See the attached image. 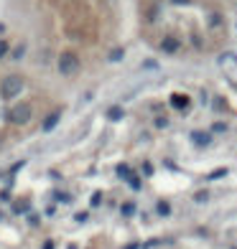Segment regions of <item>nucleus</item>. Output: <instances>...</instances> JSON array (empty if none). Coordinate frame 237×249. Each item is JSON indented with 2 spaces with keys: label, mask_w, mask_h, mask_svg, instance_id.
Returning a JSON list of instances; mask_svg holds the SVG:
<instances>
[{
  "label": "nucleus",
  "mask_w": 237,
  "mask_h": 249,
  "mask_svg": "<svg viewBox=\"0 0 237 249\" xmlns=\"http://www.w3.org/2000/svg\"><path fill=\"white\" fill-rule=\"evenodd\" d=\"M20 92H23V79L20 76L10 74V76H5L3 82H0V94H3V99H13Z\"/></svg>",
  "instance_id": "nucleus-1"
},
{
  "label": "nucleus",
  "mask_w": 237,
  "mask_h": 249,
  "mask_svg": "<svg viewBox=\"0 0 237 249\" xmlns=\"http://www.w3.org/2000/svg\"><path fill=\"white\" fill-rule=\"evenodd\" d=\"M77 71H79V56L72 53V51H64V53L59 56V74L74 76Z\"/></svg>",
  "instance_id": "nucleus-2"
},
{
  "label": "nucleus",
  "mask_w": 237,
  "mask_h": 249,
  "mask_svg": "<svg viewBox=\"0 0 237 249\" xmlns=\"http://www.w3.org/2000/svg\"><path fill=\"white\" fill-rule=\"evenodd\" d=\"M8 120L13 122V124H26L31 120V107L28 105H18L8 112Z\"/></svg>",
  "instance_id": "nucleus-3"
},
{
  "label": "nucleus",
  "mask_w": 237,
  "mask_h": 249,
  "mask_svg": "<svg viewBox=\"0 0 237 249\" xmlns=\"http://www.w3.org/2000/svg\"><path fill=\"white\" fill-rule=\"evenodd\" d=\"M59 120H61V112H51V115H49L46 120H43V130H46V132H49V130H54Z\"/></svg>",
  "instance_id": "nucleus-4"
},
{
  "label": "nucleus",
  "mask_w": 237,
  "mask_h": 249,
  "mask_svg": "<svg viewBox=\"0 0 237 249\" xmlns=\"http://www.w3.org/2000/svg\"><path fill=\"white\" fill-rule=\"evenodd\" d=\"M161 49H163L166 53H176V51H178V41H176V38H163V41H161Z\"/></svg>",
  "instance_id": "nucleus-5"
},
{
  "label": "nucleus",
  "mask_w": 237,
  "mask_h": 249,
  "mask_svg": "<svg viewBox=\"0 0 237 249\" xmlns=\"http://www.w3.org/2000/svg\"><path fill=\"white\" fill-rule=\"evenodd\" d=\"M191 140L197 145H209V135L207 132H191Z\"/></svg>",
  "instance_id": "nucleus-6"
},
{
  "label": "nucleus",
  "mask_w": 237,
  "mask_h": 249,
  "mask_svg": "<svg viewBox=\"0 0 237 249\" xmlns=\"http://www.w3.org/2000/svg\"><path fill=\"white\" fill-rule=\"evenodd\" d=\"M171 105H174V107H178V109H184V107L189 105V99H186V97H181V94H174V97H171Z\"/></svg>",
  "instance_id": "nucleus-7"
},
{
  "label": "nucleus",
  "mask_w": 237,
  "mask_h": 249,
  "mask_svg": "<svg viewBox=\"0 0 237 249\" xmlns=\"http://www.w3.org/2000/svg\"><path fill=\"white\" fill-rule=\"evenodd\" d=\"M107 117H110L112 122H118V120H122V109H120V107H110V112H107Z\"/></svg>",
  "instance_id": "nucleus-8"
},
{
  "label": "nucleus",
  "mask_w": 237,
  "mask_h": 249,
  "mask_svg": "<svg viewBox=\"0 0 237 249\" xmlns=\"http://www.w3.org/2000/svg\"><path fill=\"white\" fill-rule=\"evenodd\" d=\"M227 176V168H217L214 173H209V180H219V178H224Z\"/></svg>",
  "instance_id": "nucleus-9"
},
{
  "label": "nucleus",
  "mask_w": 237,
  "mask_h": 249,
  "mask_svg": "<svg viewBox=\"0 0 237 249\" xmlns=\"http://www.w3.org/2000/svg\"><path fill=\"white\" fill-rule=\"evenodd\" d=\"M122 53H125L122 49H115V51L110 53V61H120V59H122Z\"/></svg>",
  "instance_id": "nucleus-10"
},
{
  "label": "nucleus",
  "mask_w": 237,
  "mask_h": 249,
  "mask_svg": "<svg viewBox=\"0 0 237 249\" xmlns=\"http://www.w3.org/2000/svg\"><path fill=\"white\" fill-rule=\"evenodd\" d=\"M118 173H120L122 178H130V176H133V173H130V168H128V165H118Z\"/></svg>",
  "instance_id": "nucleus-11"
},
{
  "label": "nucleus",
  "mask_w": 237,
  "mask_h": 249,
  "mask_svg": "<svg viewBox=\"0 0 237 249\" xmlns=\"http://www.w3.org/2000/svg\"><path fill=\"white\" fill-rule=\"evenodd\" d=\"M158 213H161V216H168V203H166V201L158 203Z\"/></svg>",
  "instance_id": "nucleus-12"
},
{
  "label": "nucleus",
  "mask_w": 237,
  "mask_h": 249,
  "mask_svg": "<svg viewBox=\"0 0 237 249\" xmlns=\"http://www.w3.org/2000/svg\"><path fill=\"white\" fill-rule=\"evenodd\" d=\"M133 211H135V206H133V203H125V206H122V213H125V216H130Z\"/></svg>",
  "instance_id": "nucleus-13"
},
{
  "label": "nucleus",
  "mask_w": 237,
  "mask_h": 249,
  "mask_svg": "<svg viewBox=\"0 0 237 249\" xmlns=\"http://www.w3.org/2000/svg\"><path fill=\"white\" fill-rule=\"evenodd\" d=\"M128 183H130L133 188H140V180H138V178H135V176H130V178H128Z\"/></svg>",
  "instance_id": "nucleus-14"
},
{
  "label": "nucleus",
  "mask_w": 237,
  "mask_h": 249,
  "mask_svg": "<svg viewBox=\"0 0 237 249\" xmlns=\"http://www.w3.org/2000/svg\"><path fill=\"white\" fill-rule=\"evenodd\" d=\"M5 53H8V43H5V41H0V59H3Z\"/></svg>",
  "instance_id": "nucleus-15"
},
{
  "label": "nucleus",
  "mask_w": 237,
  "mask_h": 249,
  "mask_svg": "<svg viewBox=\"0 0 237 249\" xmlns=\"http://www.w3.org/2000/svg\"><path fill=\"white\" fill-rule=\"evenodd\" d=\"M214 132H224V130H227V124H222V122H217V124H214V127H212Z\"/></svg>",
  "instance_id": "nucleus-16"
},
{
  "label": "nucleus",
  "mask_w": 237,
  "mask_h": 249,
  "mask_svg": "<svg viewBox=\"0 0 237 249\" xmlns=\"http://www.w3.org/2000/svg\"><path fill=\"white\" fill-rule=\"evenodd\" d=\"M56 198H59V201H64V203H66V201H72V198L66 196V194H56Z\"/></svg>",
  "instance_id": "nucleus-17"
},
{
  "label": "nucleus",
  "mask_w": 237,
  "mask_h": 249,
  "mask_svg": "<svg viewBox=\"0 0 237 249\" xmlns=\"http://www.w3.org/2000/svg\"><path fill=\"white\" fill-rule=\"evenodd\" d=\"M171 3H176V5H189L191 0H171Z\"/></svg>",
  "instance_id": "nucleus-18"
},
{
  "label": "nucleus",
  "mask_w": 237,
  "mask_h": 249,
  "mask_svg": "<svg viewBox=\"0 0 237 249\" xmlns=\"http://www.w3.org/2000/svg\"><path fill=\"white\" fill-rule=\"evenodd\" d=\"M43 249H54V244H51V242H46V244H43Z\"/></svg>",
  "instance_id": "nucleus-19"
},
{
  "label": "nucleus",
  "mask_w": 237,
  "mask_h": 249,
  "mask_svg": "<svg viewBox=\"0 0 237 249\" xmlns=\"http://www.w3.org/2000/svg\"><path fill=\"white\" fill-rule=\"evenodd\" d=\"M125 249H138V247H135V244H128V247H125Z\"/></svg>",
  "instance_id": "nucleus-20"
},
{
  "label": "nucleus",
  "mask_w": 237,
  "mask_h": 249,
  "mask_svg": "<svg viewBox=\"0 0 237 249\" xmlns=\"http://www.w3.org/2000/svg\"><path fill=\"white\" fill-rule=\"evenodd\" d=\"M69 249H77V247H74V244H72V247H69Z\"/></svg>",
  "instance_id": "nucleus-21"
}]
</instances>
